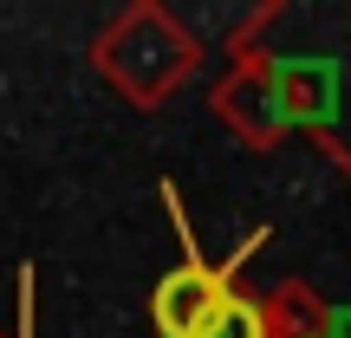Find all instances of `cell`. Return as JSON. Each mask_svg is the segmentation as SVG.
<instances>
[{
	"label": "cell",
	"instance_id": "cell-1",
	"mask_svg": "<svg viewBox=\"0 0 351 338\" xmlns=\"http://www.w3.org/2000/svg\"><path fill=\"white\" fill-rule=\"evenodd\" d=\"M221 300H228L221 274H208V267H176L163 287H156V300H150L156 332H163V338H195L202 319H208Z\"/></svg>",
	"mask_w": 351,
	"mask_h": 338
},
{
	"label": "cell",
	"instance_id": "cell-2",
	"mask_svg": "<svg viewBox=\"0 0 351 338\" xmlns=\"http://www.w3.org/2000/svg\"><path fill=\"white\" fill-rule=\"evenodd\" d=\"M195 338H267V319H261V306H254V300L228 293V300L215 306L208 319H202V332H195Z\"/></svg>",
	"mask_w": 351,
	"mask_h": 338
},
{
	"label": "cell",
	"instance_id": "cell-3",
	"mask_svg": "<svg viewBox=\"0 0 351 338\" xmlns=\"http://www.w3.org/2000/svg\"><path fill=\"white\" fill-rule=\"evenodd\" d=\"M319 338H351V313H332V326L319 332Z\"/></svg>",
	"mask_w": 351,
	"mask_h": 338
}]
</instances>
